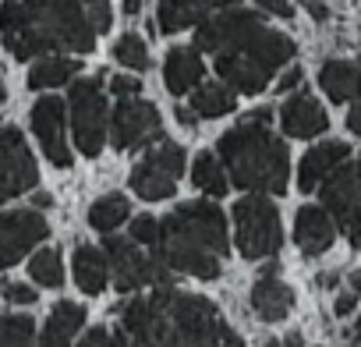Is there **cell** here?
<instances>
[{
  "label": "cell",
  "mask_w": 361,
  "mask_h": 347,
  "mask_svg": "<svg viewBox=\"0 0 361 347\" xmlns=\"http://www.w3.org/2000/svg\"><path fill=\"white\" fill-rule=\"evenodd\" d=\"M128 347H245L209 298L156 287L121 305Z\"/></svg>",
  "instance_id": "obj_1"
},
{
  "label": "cell",
  "mask_w": 361,
  "mask_h": 347,
  "mask_svg": "<svg viewBox=\"0 0 361 347\" xmlns=\"http://www.w3.org/2000/svg\"><path fill=\"white\" fill-rule=\"evenodd\" d=\"M195 50L216 54V75L231 92L255 96L294 57V39L262 25L255 11L231 8L195 29Z\"/></svg>",
  "instance_id": "obj_2"
},
{
  "label": "cell",
  "mask_w": 361,
  "mask_h": 347,
  "mask_svg": "<svg viewBox=\"0 0 361 347\" xmlns=\"http://www.w3.org/2000/svg\"><path fill=\"white\" fill-rule=\"evenodd\" d=\"M0 39L18 61L57 57V50L89 54L96 29L82 0H4Z\"/></svg>",
  "instance_id": "obj_3"
},
{
  "label": "cell",
  "mask_w": 361,
  "mask_h": 347,
  "mask_svg": "<svg viewBox=\"0 0 361 347\" xmlns=\"http://www.w3.org/2000/svg\"><path fill=\"white\" fill-rule=\"evenodd\" d=\"M156 259L170 273H188L199 280H216L231 252L224 209L213 202H185L159 220Z\"/></svg>",
  "instance_id": "obj_4"
},
{
  "label": "cell",
  "mask_w": 361,
  "mask_h": 347,
  "mask_svg": "<svg viewBox=\"0 0 361 347\" xmlns=\"http://www.w3.org/2000/svg\"><path fill=\"white\" fill-rule=\"evenodd\" d=\"M220 159L227 166V178L252 192V195H283L287 178H290V156L287 145L269 131V124L241 121L231 131L220 135L216 142Z\"/></svg>",
  "instance_id": "obj_5"
},
{
  "label": "cell",
  "mask_w": 361,
  "mask_h": 347,
  "mask_svg": "<svg viewBox=\"0 0 361 347\" xmlns=\"http://www.w3.org/2000/svg\"><path fill=\"white\" fill-rule=\"evenodd\" d=\"M68 110H71V131H75L78 152L89 159L99 156L106 145V128H110L103 78H75L68 92Z\"/></svg>",
  "instance_id": "obj_6"
},
{
  "label": "cell",
  "mask_w": 361,
  "mask_h": 347,
  "mask_svg": "<svg viewBox=\"0 0 361 347\" xmlns=\"http://www.w3.org/2000/svg\"><path fill=\"white\" fill-rule=\"evenodd\" d=\"M234 234H238V252L245 259H269L283 245V227H280V209L273 206L269 195H245L234 206Z\"/></svg>",
  "instance_id": "obj_7"
},
{
  "label": "cell",
  "mask_w": 361,
  "mask_h": 347,
  "mask_svg": "<svg viewBox=\"0 0 361 347\" xmlns=\"http://www.w3.org/2000/svg\"><path fill=\"white\" fill-rule=\"evenodd\" d=\"M99 252H103V259H106V269H110L117 291L170 287V269H166L156 255H145L135 241L117 238V234H106V241H103Z\"/></svg>",
  "instance_id": "obj_8"
},
{
  "label": "cell",
  "mask_w": 361,
  "mask_h": 347,
  "mask_svg": "<svg viewBox=\"0 0 361 347\" xmlns=\"http://www.w3.org/2000/svg\"><path fill=\"white\" fill-rule=\"evenodd\" d=\"M319 195L329 220H336L333 227H340L350 245H361V159L340 163L319 185Z\"/></svg>",
  "instance_id": "obj_9"
},
{
  "label": "cell",
  "mask_w": 361,
  "mask_h": 347,
  "mask_svg": "<svg viewBox=\"0 0 361 347\" xmlns=\"http://www.w3.org/2000/svg\"><path fill=\"white\" fill-rule=\"evenodd\" d=\"M185 170V145L177 142H156L135 166H131V192L145 202H159V199H170L177 192V178Z\"/></svg>",
  "instance_id": "obj_10"
},
{
  "label": "cell",
  "mask_w": 361,
  "mask_h": 347,
  "mask_svg": "<svg viewBox=\"0 0 361 347\" xmlns=\"http://www.w3.org/2000/svg\"><path fill=\"white\" fill-rule=\"evenodd\" d=\"M106 138L114 149L131 152V149H145L152 142H163V121L159 110L149 99H117L114 114H110V128Z\"/></svg>",
  "instance_id": "obj_11"
},
{
  "label": "cell",
  "mask_w": 361,
  "mask_h": 347,
  "mask_svg": "<svg viewBox=\"0 0 361 347\" xmlns=\"http://www.w3.org/2000/svg\"><path fill=\"white\" fill-rule=\"evenodd\" d=\"M39 166L18 128H0V206L36 188Z\"/></svg>",
  "instance_id": "obj_12"
},
{
  "label": "cell",
  "mask_w": 361,
  "mask_h": 347,
  "mask_svg": "<svg viewBox=\"0 0 361 347\" xmlns=\"http://www.w3.org/2000/svg\"><path fill=\"white\" fill-rule=\"evenodd\" d=\"M50 234V224L39 209H11L0 213V269H8L25 259L36 245H43Z\"/></svg>",
  "instance_id": "obj_13"
},
{
  "label": "cell",
  "mask_w": 361,
  "mask_h": 347,
  "mask_svg": "<svg viewBox=\"0 0 361 347\" xmlns=\"http://www.w3.org/2000/svg\"><path fill=\"white\" fill-rule=\"evenodd\" d=\"M29 121H32V131H36L47 159L54 166L68 170L75 163V152H71V142H68V110H64V103L57 96H43V99L32 103Z\"/></svg>",
  "instance_id": "obj_14"
},
{
  "label": "cell",
  "mask_w": 361,
  "mask_h": 347,
  "mask_svg": "<svg viewBox=\"0 0 361 347\" xmlns=\"http://www.w3.org/2000/svg\"><path fill=\"white\" fill-rule=\"evenodd\" d=\"M238 4H241V0H159L156 25H159V32L173 36V32H185L192 25H202L209 15L231 11Z\"/></svg>",
  "instance_id": "obj_15"
},
{
  "label": "cell",
  "mask_w": 361,
  "mask_h": 347,
  "mask_svg": "<svg viewBox=\"0 0 361 347\" xmlns=\"http://www.w3.org/2000/svg\"><path fill=\"white\" fill-rule=\"evenodd\" d=\"M280 128L290 138H315V135H322L329 128V117H326V110H322L319 99L298 92V96H290L280 106Z\"/></svg>",
  "instance_id": "obj_16"
},
{
  "label": "cell",
  "mask_w": 361,
  "mask_h": 347,
  "mask_svg": "<svg viewBox=\"0 0 361 347\" xmlns=\"http://www.w3.org/2000/svg\"><path fill=\"white\" fill-rule=\"evenodd\" d=\"M294 241L305 255H322L336 241V227L322 206H301L294 217Z\"/></svg>",
  "instance_id": "obj_17"
},
{
  "label": "cell",
  "mask_w": 361,
  "mask_h": 347,
  "mask_svg": "<svg viewBox=\"0 0 361 347\" xmlns=\"http://www.w3.org/2000/svg\"><path fill=\"white\" fill-rule=\"evenodd\" d=\"M202 75H206V64H202L195 47H173L163 61V85L173 96H185V92L199 89Z\"/></svg>",
  "instance_id": "obj_18"
},
{
  "label": "cell",
  "mask_w": 361,
  "mask_h": 347,
  "mask_svg": "<svg viewBox=\"0 0 361 347\" xmlns=\"http://www.w3.org/2000/svg\"><path fill=\"white\" fill-rule=\"evenodd\" d=\"M347 156H350V149L343 142H322V145L308 149L305 159H301V166H298V188L301 192L319 188L340 163H347Z\"/></svg>",
  "instance_id": "obj_19"
},
{
  "label": "cell",
  "mask_w": 361,
  "mask_h": 347,
  "mask_svg": "<svg viewBox=\"0 0 361 347\" xmlns=\"http://www.w3.org/2000/svg\"><path fill=\"white\" fill-rule=\"evenodd\" d=\"M252 308L262 322H280L294 308V291L280 276H259L252 287Z\"/></svg>",
  "instance_id": "obj_20"
},
{
  "label": "cell",
  "mask_w": 361,
  "mask_h": 347,
  "mask_svg": "<svg viewBox=\"0 0 361 347\" xmlns=\"http://www.w3.org/2000/svg\"><path fill=\"white\" fill-rule=\"evenodd\" d=\"M85 322V308L75 301H57L47 315V326L39 333V347H75V336Z\"/></svg>",
  "instance_id": "obj_21"
},
{
  "label": "cell",
  "mask_w": 361,
  "mask_h": 347,
  "mask_svg": "<svg viewBox=\"0 0 361 347\" xmlns=\"http://www.w3.org/2000/svg\"><path fill=\"white\" fill-rule=\"evenodd\" d=\"M319 85L333 103H350L361 96V71L350 61H326L319 71Z\"/></svg>",
  "instance_id": "obj_22"
},
{
  "label": "cell",
  "mask_w": 361,
  "mask_h": 347,
  "mask_svg": "<svg viewBox=\"0 0 361 347\" xmlns=\"http://www.w3.org/2000/svg\"><path fill=\"white\" fill-rule=\"evenodd\" d=\"M75 284L85 291V294H103L106 291V280H110V269H106V259L96 245H78L75 248Z\"/></svg>",
  "instance_id": "obj_23"
},
{
  "label": "cell",
  "mask_w": 361,
  "mask_h": 347,
  "mask_svg": "<svg viewBox=\"0 0 361 347\" xmlns=\"http://www.w3.org/2000/svg\"><path fill=\"white\" fill-rule=\"evenodd\" d=\"M82 71V64L75 57H39L29 71V89H57L75 82V75Z\"/></svg>",
  "instance_id": "obj_24"
},
{
  "label": "cell",
  "mask_w": 361,
  "mask_h": 347,
  "mask_svg": "<svg viewBox=\"0 0 361 347\" xmlns=\"http://www.w3.org/2000/svg\"><path fill=\"white\" fill-rule=\"evenodd\" d=\"M192 185H195L199 192H206L209 199L227 195L231 181H227V170H224L220 156H213V152H199V156H195V163H192Z\"/></svg>",
  "instance_id": "obj_25"
},
{
  "label": "cell",
  "mask_w": 361,
  "mask_h": 347,
  "mask_svg": "<svg viewBox=\"0 0 361 347\" xmlns=\"http://www.w3.org/2000/svg\"><path fill=\"white\" fill-rule=\"evenodd\" d=\"M238 106V96L224 82H206L192 92V114L195 117H224Z\"/></svg>",
  "instance_id": "obj_26"
},
{
  "label": "cell",
  "mask_w": 361,
  "mask_h": 347,
  "mask_svg": "<svg viewBox=\"0 0 361 347\" xmlns=\"http://www.w3.org/2000/svg\"><path fill=\"white\" fill-rule=\"evenodd\" d=\"M131 217V206L121 192H110V195H99L92 206H89V224L103 234H114L124 220Z\"/></svg>",
  "instance_id": "obj_27"
},
{
  "label": "cell",
  "mask_w": 361,
  "mask_h": 347,
  "mask_svg": "<svg viewBox=\"0 0 361 347\" xmlns=\"http://www.w3.org/2000/svg\"><path fill=\"white\" fill-rule=\"evenodd\" d=\"M29 273L39 287H64V262H61V252L57 248H39L32 259H29Z\"/></svg>",
  "instance_id": "obj_28"
},
{
  "label": "cell",
  "mask_w": 361,
  "mask_h": 347,
  "mask_svg": "<svg viewBox=\"0 0 361 347\" xmlns=\"http://www.w3.org/2000/svg\"><path fill=\"white\" fill-rule=\"evenodd\" d=\"M114 61L131 68V71H145L149 68V47L138 32H124L117 43H114Z\"/></svg>",
  "instance_id": "obj_29"
},
{
  "label": "cell",
  "mask_w": 361,
  "mask_h": 347,
  "mask_svg": "<svg viewBox=\"0 0 361 347\" xmlns=\"http://www.w3.org/2000/svg\"><path fill=\"white\" fill-rule=\"evenodd\" d=\"M32 319L29 315H4L0 319V347H32Z\"/></svg>",
  "instance_id": "obj_30"
},
{
  "label": "cell",
  "mask_w": 361,
  "mask_h": 347,
  "mask_svg": "<svg viewBox=\"0 0 361 347\" xmlns=\"http://www.w3.org/2000/svg\"><path fill=\"white\" fill-rule=\"evenodd\" d=\"M78 347H128V340H124V333H121V329L92 326V329L82 336V343H78Z\"/></svg>",
  "instance_id": "obj_31"
},
{
  "label": "cell",
  "mask_w": 361,
  "mask_h": 347,
  "mask_svg": "<svg viewBox=\"0 0 361 347\" xmlns=\"http://www.w3.org/2000/svg\"><path fill=\"white\" fill-rule=\"evenodd\" d=\"M156 231H159V220L156 217H135L131 227H128V241H135V245H156Z\"/></svg>",
  "instance_id": "obj_32"
},
{
  "label": "cell",
  "mask_w": 361,
  "mask_h": 347,
  "mask_svg": "<svg viewBox=\"0 0 361 347\" xmlns=\"http://www.w3.org/2000/svg\"><path fill=\"white\" fill-rule=\"evenodd\" d=\"M110 92L117 99H135L142 92V78H135V75H114L110 78Z\"/></svg>",
  "instance_id": "obj_33"
},
{
  "label": "cell",
  "mask_w": 361,
  "mask_h": 347,
  "mask_svg": "<svg viewBox=\"0 0 361 347\" xmlns=\"http://www.w3.org/2000/svg\"><path fill=\"white\" fill-rule=\"evenodd\" d=\"M0 291H4V298L15 301V305H36V298H39V291H32L25 284H0Z\"/></svg>",
  "instance_id": "obj_34"
},
{
  "label": "cell",
  "mask_w": 361,
  "mask_h": 347,
  "mask_svg": "<svg viewBox=\"0 0 361 347\" xmlns=\"http://www.w3.org/2000/svg\"><path fill=\"white\" fill-rule=\"evenodd\" d=\"M255 4H259L266 15H276V18H294V4H290V0H255Z\"/></svg>",
  "instance_id": "obj_35"
},
{
  "label": "cell",
  "mask_w": 361,
  "mask_h": 347,
  "mask_svg": "<svg viewBox=\"0 0 361 347\" xmlns=\"http://www.w3.org/2000/svg\"><path fill=\"white\" fill-rule=\"evenodd\" d=\"M301 78H305V75H301V68H298V64H294V68H287V71L280 75V82H276V92H290V89H298V85H301Z\"/></svg>",
  "instance_id": "obj_36"
},
{
  "label": "cell",
  "mask_w": 361,
  "mask_h": 347,
  "mask_svg": "<svg viewBox=\"0 0 361 347\" xmlns=\"http://www.w3.org/2000/svg\"><path fill=\"white\" fill-rule=\"evenodd\" d=\"M354 308H357V294H354V291H343V294L336 298V305H333L336 315H350Z\"/></svg>",
  "instance_id": "obj_37"
},
{
  "label": "cell",
  "mask_w": 361,
  "mask_h": 347,
  "mask_svg": "<svg viewBox=\"0 0 361 347\" xmlns=\"http://www.w3.org/2000/svg\"><path fill=\"white\" fill-rule=\"evenodd\" d=\"M301 4L308 8V15H312L315 22H326V18H329V8L322 4V0H301Z\"/></svg>",
  "instance_id": "obj_38"
},
{
  "label": "cell",
  "mask_w": 361,
  "mask_h": 347,
  "mask_svg": "<svg viewBox=\"0 0 361 347\" xmlns=\"http://www.w3.org/2000/svg\"><path fill=\"white\" fill-rule=\"evenodd\" d=\"M347 128H350V135L361 138V103H354V106L347 110Z\"/></svg>",
  "instance_id": "obj_39"
},
{
  "label": "cell",
  "mask_w": 361,
  "mask_h": 347,
  "mask_svg": "<svg viewBox=\"0 0 361 347\" xmlns=\"http://www.w3.org/2000/svg\"><path fill=\"white\" fill-rule=\"evenodd\" d=\"M173 117H177L180 124H185V128H195V124H199V121H195V114H192L188 106H177V114H173Z\"/></svg>",
  "instance_id": "obj_40"
},
{
  "label": "cell",
  "mask_w": 361,
  "mask_h": 347,
  "mask_svg": "<svg viewBox=\"0 0 361 347\" xmlns=\"http://www.w3.org/2000/svg\"><path fill=\"white\" fill-rule=\"evenodd\" d=\"M50 202H54V199H50L47 192H36V195H32V206H39V209H47Z\"/></svg>",
  "instance_id": "obj_41"
},
{
  "label": "cell",
  "mask_w": 361,
  "mask_h": 347,
  "mask_svg": "<svg viewBox=\"0 0 361 347\" xmlns=\"http://www.w3.org/2000/svg\"><path fill=\"white\" fill-rule=\"evenodd\" d=\"M138 11H142V0H124V15H131V18H135Z\"/></svg>",
  "instance_id": "obj_42"
},
{
  "label": "cell",
  "mask_w": 361,
  "mask_h": 347,
  "mask_svg": "<svg viewBox=\"0 0 361 347\" xmlns=\"http://www.w3.org/2000/svg\"><path fill=\"white\" fill-rule=\"evenodd\" d=\"M280 347H305V340H301V333H290L287 340H280Z\"/></svg>",
  "instance_id": "obj_43"
},
{
  "label": "cell",
  "mask_w": 361,
  "mask_h": 347,
  "mask_svg": "<svg viewBox=\"0 0 361 347\" xmlns=\"http://www.w3.org/2000/svg\"><path fill=\"white\" fill-rule=\"evenodd\" d=\"M350 291H354V294H361V269H354V273H350Z\"/></svg>",
  "instance_id": "obj_44"
},
{
  "label": "cell",
  "mask_w": 361,
  "mask_h": 347,
  "mask_svg": "<svg viewBox=\"0 0 361 347\" xmlns=\"http://www.w3.org/2000/svg\"><path fill=\"white\" fill-rule=\"evenodd\" d=\"M8 99V85H4V78H0V103Z\"/></svg>",
  "instance_id": "obj_45"
},
{
  "label": "cell",
  "mask_w": 361,
  "mask_h": 347,
  "mask_svg": "<svg viewBox=\"0 0 361 347\" xmlns=\"http://www.w3.org/2000/svg\"><path fill=\"white\" fill-rule=\"evenodd\" d=\"M354 336H357V343H361V315H357V322H354Z\"/></svg>",
  "instance_id": "obj_46"
},
{
  "label": "cell",
  "mask_w": 361,
  "mask_h": 347,
  "mask_svg": "<svg viewBox=\"0 0 361 347\" xmlns=\"http://www.w3.org/2000/svg\"><path fill=\"white\" fill-rule=\"evenodd\" d=\"M262 347H280V340H266V343H262Z\"/></svg>",
  "instance_id": "obj_47"
}]
</instances>
